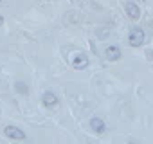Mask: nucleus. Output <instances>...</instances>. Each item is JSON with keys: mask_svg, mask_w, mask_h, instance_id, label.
<instances>
[{"mask_svg": "<svg viewBox=\"0 0 153 144\" xmlns=\"http://www.w3.org/2000/svg\"><path fill=\"white\" fill-rule=\"evenodd\" d=\"M144 40H146V34H144V31L140 27H131L130 29V33H128V43L131 47H140L144 43Z\"/></svg>", "mask_w": 153, "mask_h": 144, "instance_id": "obj_1", "label": "nucleus"}, {"mask_svg": "<svg viewBox=\"0 0 153 144\" xmlns=\"http://www.w3.org/2000/svg\"><path fill=\"white\" fill-rule=\"evenodd\" d=\"M4 133H6L7 137L15 139V140H24V139H25V131H24L22 128L15 126V124H7V126L4 128Z\"/></svg>", "mask_w": 153, "mask_h": 144, "instance_id": "obj_2", "label": "nucleus"}, {"mask_svg": "<svg viewBox=\"0 0 153 144\" xmlns=\"http://www.w3.org/2000/svg\"><path fill=\"white\" fill-rule=\"evenodd\" d=\"M42 103H43L45 108H56L58 103H59V99H58V96H56L52 90H47V92H43V96H42Z\"/></svg>", "mask_w": 153, "mask_h": 144, "instance_id": "obj_3", "label": "nucleus"}, {"mask_svg": "<svg viewBox=\"0 0 153 144\" xmlns=\"http://www.w3.org/2000/svg\"><path fill=\"white\" fill-rule=\"evenodd\" d=\"M124 11L128 13V16L131 20H139L140 18V7L135 2H124Z\"/></svg>", "mask_w": 153, "mask_h": 144, "instance_id": "obj_4", "label": "nucleus"}, {"mask_svg": "<svg viewBox=\"0 0 153 144\" xmlns=\"http://www.w3.org/2000/svg\"><path fill=\"white\" fill-rule=\"evenodd\" d=\"M72 67H74L76 70L87 68V67H88V58H87L85 54H76V56L72 58Z\"/></svg>", "mask_w": 153, "mask_h": 144, "instance_id": "obj_5", "label": "nucleus"}, {"mask_svg": "<svg viewBox=\"0 0 153 144\" xmlns=\"http://www.w3.org/2000/svg\"><path fill=\"white\" fill-rule=\"evenodd\" d=\"M121 49L117 47V45H108L106 47V50H105V56H106V59L108 61H117V59H121Z\"/></svg>", "mask_w": 153, "mask_h": 144, "instance_id": "obj_6", "label": "nucleus"}, {"mask_svg": "<svg viewBox=\"0 0 153 144\" xmlns=\"http://www.w3.org/2000/svg\"><path fill=\"white\" fill-rule=\"evenodd\" d=\"M90 128L96 131V133H105L106 131V124L101 117H92L90 119Z\"/></svg>", "mask_w": 153, "mask_h": 144, "instance_id": "obj_7", "label": "nucleus"}, {"mask_svg": "<svg viewBox=\"0 0 153 144\" xmlns=\"http://www.w3.org/2000/svg\"><path fill=\"white\" fill-rule=\"evenodd\" d=\"M15 90H16L18 94H22V96H27V94H29V88H27V85H25L24 81H16V83H15Z\"/></svg>", "mask_w": 153, "mask_h": 144, "instance_id": "obj_8", "label": "nucleus"}, {"mask_svg": "<svg viewBox=\"0 0 153 144\" xmlns=\"http://www.w3.org/2000/svg\"><path fill=\"white\" fill-rule=\"evenodd\" d=\"M2 24H4V16L0 15V27H2Z\"/></svg>", "mask_w": 153, "mask_h": 144, "instance_id": "obj_9", "label": "nucleus"}]
</instances>
